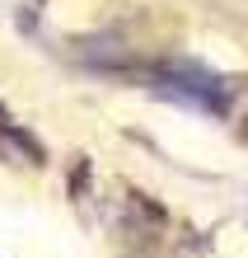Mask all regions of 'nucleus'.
<instances>
[{"instance_id":"1","label":"nucleus","mask_w":248,"mask_h":258,"mask_svg":"<svg viewBox=\"0 0 248 258\" xmlns=\"http://www.w3.org/2000/svg\"><path fill=\"white\" fill-rule=\"evenodd\" d=\"M0 132H10V117H5V108H0Z\"/></svg>"}]
</instances>
